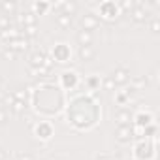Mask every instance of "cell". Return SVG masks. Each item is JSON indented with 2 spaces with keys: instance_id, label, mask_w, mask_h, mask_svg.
<instances>
[{
  "instance_id": "6da1fadb",
  "label": "cell",
  "mask_w": 160,
  "mask_h": 160,
  "mask_svg": "<svg viewBox=\"0 0 160 160\" xmlns=\"http://www.w3.org/2000/svg\"><path fill=\"white\" fill-rule=\"evenodd\" d=\"M68 122L77 130H89L100 119V106L91 94L73 96L68 104Z\"/></svg>"
},
{
  "instance_id": "7a4b0ae2",
  "label": "cell",
  "mask_w": 160,
  "mask_h": 160,
  "mask_svg": "<svg viewBox=\"0 0 160 160\" xmlns=\"http://www.w3.org/2000/svg\"><path fill=\"white\" fill-rule=\"evenodd\" d=\"M30 102L38 115L55 117L64 106V92L55 85H40L36 91H30Z\"/></svg>"
},
{
  "instance_id": "3957f363",
  "label": "cell",
  "mask_w": 160,
  "mask_h": 160,
  "mask_svg": "<svg viewBox=\"0 0 160 160\" xmlns=\"http://www.w3.org/2000/svg\"><path fill=\"white\" fill-rule=\"evenodd\" d=\"M136 160H152L154 158V141L152 139H139L134 147Z\"/></svg>"
},
{
  "instance_id": "277c9868",
  "label": "cell",
  "mask_w": 160,
  "mask_h": 160,
  "mask_svg": "<svg viewBox=\"0 0 160 160\" xmlns=\"http://www.w3.org/2000/svg\"><path fill=\"white\" fill-rule=\"evenodd\" d=\"M98 13H100L98 19H106V21L111 23V21H117V19H119L121 10H119V4L108 0V2H100V4H98Z\"/></svg>"
},
{
  "instance_id": "5b68a950",
  "label": "cell",
  "mask_w": 160,
  "mask_h": 160,
  "mask_svg": "<svg viewBox=\"0 0 160 160\" xmlns=\"http://www.w3.org/2000/svg\"><path fill=\"white\" fill-rule=\"evenodd\" d=\"M51 58L57 60V62H60V64L70 62V58H72V51H70L68 43H57V45L53 47V51H51Z\"/></svg>"
},
{
  "instance_id": "8992f818",
  "label": "cell",
  "mask_w": 160,
  "mask_h": 160,
  "mask_svg": "<svg viewBox=\"0 0 160 160\" xmlns=\"http://www.w3.org/2000/svg\"><path fill=\"white\" fill-rule=\"evenodd\" d=\"M28 45H30V40H27L25 36H17V38L10 40V42L6 43V47H8V49H12V51H13V53H17V55H21V53L28 51Z\"/></svg>"
},
{
  "instance_id": "52a82bcc",
  "label": "cell",
  "mask_w": 160,
  "mask_h": 160,
  "mask_svg": "<svg viewBox=\"0 0 160 160\" xmlns=\"http://www.w3.org/2000/svg\"><path fill=\"white\" fill-rule=\"evenodd\" d=\"M34 134H36V138L38 139H49L51 136H53V126H51V122L49 121H40L38 124H34Z\"/></svg>"
},
{
  "instance_id": "ba28073f",
  "label": "cell",
  "mask_w": 160,
  "mask_h": 160,
  "mask_svg": "<svg viewBox=\"0 0 160 160\" xmlns=\"http://www.w3.org/2000/svg\"><path fill=\"white\" fill-rule=\"evenodd\" d=\"M109 77L113 79V83H115V85H126V83L130 81V70L124 68V66H117Z\"/></svg>"
},
{
  "instance_id": "9c48e42d",
  "label": "cell",
  "mask_w": 160,
  "mask_h": 160,
  "mask_svg": "<svg viewBox=\"0 0 160 160\" xmlns=\"http://www.w3.org/2000/svg\"><path fill=\"white\" fill-rule=\"evenodd\" d=\"M115 139L119 143H130L134 139V130H132V124H126V126H117L115 130Z\"/></svg>"
},
{
  "instance_id": "30bf717a",
  "label": "cell",
  "mask_w": 160,
  "mask_h": 160,
  "mask_svg": "<svg viewBox=\"0 0 160 160\" xmlns=\"http://www.w3.org/2000/svg\"><path fill=\"white\" fill-rule=\"evenodd\" d=\"M81 27H83V30H89V32L96 30V28L100 27V19H98V15L92 13V12L85 13V15L81 17Z\"/></svg>"
},
{
  "instance_id": "8fae6325",
  "label": "cell",
  "mask_w": 160,
  "mask_h": 160,
  "mask_svg": "<svg viewBox=\"0 0 160 160\" xmlns=\"http://www.w3.org/2000/svg\"><path fill=\"white\" fill-rule=\"evenodd\" d=\"M132 121H134V126H138V128H147V126L152 124L154 117H152L151 113H143V111H139V113H136V115L132 117Z\"/></svg>"
},
{
  "instance_id": "7c38bea8",
  "label": "cell",
  "mask_w": 160,
  "mask_h": 160,
  "mask_svg": "<svg viewBox=\"0 0 160 160\" xmlns=\"http://www.w3.org/2000/svg\"><path fill=\"white\" fill-rule=\"evenodd\" d=\"M77 81H79V79H77V73L75 72H62L60 73V83H62V87L64 89H75L77 87Z\"/></svg>"
},
{
  "instance_id": "4fadbf2b",
  "label": "cell",
  "mask_w": 160,
  "mask_h": 160,
  "mask_svg": "<svg viewBox=\"0 0 160 160\" xmlns=\"http://www.w3.org/2000/svg\"><path fill=\"white\" fill-rule=\"evenodd\" d=\"M77 57H79V60H81V62H92L94 57H96V51H94L92 45H79Z\"/></svg>"
},
{
  "instance_id": "5bb4252c",
  "label": "cell",
  "mask_w": 160,
  "mask_h": 160,
  "mask_svg": "<svg viewBox=\"0 0 160 160\" xmlns=\"http://www.w3.org/2000/svg\"><path fill=\"white\" fill-rule=\"evenodd\" d=\"M132 111L130 109H124V108H121L117 113H115V121H117V124L119 126H126V124H132Z\"/></svg>"
},
{
  "instance_id": "9a60e30c",
  "label": "cell",
  "mask_w": 160,
  "mask_h": 160,
  "mask_svg": "<svg viewBox=\"0 0 160 160\" xmlns=\"http://www.w3.org/2000/svg\"><path fill=\"white\" fill-rule=\"evenodd\" d=\"M45 57H47V53H45L43 49H38V51H34V53L30 55V58H28V64H30V68H42V66H43V60H45Z\"/></svg>"
},
{
  "instance_id": "2e32d148",
  "label": "cell",
  "mask_w": 160,
  "mask_h": 160,
  "mask_svg": "<svg viewBox=\"0 0 160 160\" xmlns=\"http://www.w3.org/2000/svg\"><path fill=\"white\" fill-rule=\"evenodd\" d=\"M55 23L62 28V30H70L72 27H73V17L72 15H66V13H57V17H55Z\"/></svg>"
},
{
  "instance_id": "e0dca14e",
  "label": "cell",
  "mask_w": 160,
  "mask_h": 160,
  "mask_svg": "<svg viewBox=\"0 0 160 160\" xmlns=\"http://www.w3.org/2000/svg\"><path fill=\"white\" fill-rule=\"evenodd\" d=\"M0 13L6 17L17 15V2H0Z\"/></svg>"
},
{
  "instance_id": "ac0fdd59",
  "label": "cell",
  "mask_w": 160,
  "mask_h": 160,
  "mask_svg": "<svg viewBox=\"0 0 160 160\" xmlns=\"http://www.w3.org/2000/svg\"><path fill=\"white\" fill-rule=\"evenodd\" d=\"M75 40H77V43L79 45H92V32H89V30H77V34H75Z\"/></svg>"
},
{
  "instance_id": "d6986e66",
  "label": "cell",
  "mask_w": 160,
  "mask_h": 160,
  "mask_svg": "<svg viewBox=\"0 0 160 160\" xmlns=\"http://www.w3.org/2000/svg\"><path fill=\"white\" fill-rule=\"evenodd\" d=\"M17 36H21V32H19V28L17 27H12V28H6V30H0V42H10V40H13V38H17Z\"/></svg>"
},
{
  "instance_id": "ffe728a7",
  "label": "cell",
  "mask_w": 160,
  "mask_h": 160,
  "mask_svg": "<svg viewBox=\"0 0 160 160\" xmlns=\"http://www.w3.org/2000/svg\"><path fill=\"white\" fill-rule=\"evenodd\" d=\"M147 85H149V79H147V77H136V79H132L130 89H132L134 92H141V91H145Z\"/></svg>"
},
{
  "instance_id": "44dd1931",
  "label": "cell",
  "mask_w": 160,
  "mask_h": 160,
  "mask_svg": "<svg viewBox=\"0 0 160 160\" xmlns=\"http://www.w3.org/2000/svg\"><path fill=\"white\" fill-rule=\"evenodd\" d=\"M57 6H58L60 13H66V15H72V17H73V13L77 12V4H75V2H58Z\"/></svg>"
},
{
  "instance_id": "7402d4cb",
  "label": "cell",
  "mask_w": 160,
  "mask_h": 160,
  "mask_svg": "<svg viewBox=\"0 0 160 160\" xmlns=\"http://www.w3.org/2000/svg\"><path fill=\"white\" fill-rule=\"evenodd\" d=\"M10 109H12L15 115H25V113H27V109H28V102H21V100H15V102L10 106Z\"/></svg>"
},
{
  "instance_id": "603a6c76",
  "label": "cell",
  "mask_w": 160,
  "mask_h": 160,
  "mask_svg": "<svg viewBox=\"0 0 160 160\" xmlns=\"http://www.w3.org/2000/svg\"><path fill=\"white\" fill-rule=\"evenodd\" d=\"M49 8H51L49 2H34V4H32V13L38 17V15H43Z\"/></svg>"
},
{
  "instance_id": "cb8c5ba5",
  "label": "cell",
  "mask_w": 160,
  "mask_h": 160,
  "mask_svg": "<svg viewBox=\"0 0 160 160\" xmlns=\"http://www.w3.org/2000/svg\"><path fill=\"white\" fill-rule=\"evenodd\" d=\"M21 36H25L27 40H32L38 36V25H28V27H23L21 28Z\"/></svg>"
},
{
  "instance_id": "d4e9b609",
  "label": "cell",
  "mask_w": 160,
  "mask_h": 160,
  "mask_svg": "<svg viewBox=\"0 0 160 160\" xmlns=\"http://www.w3.org/2000/svg\"><path fill=\"white\" fill-rule=\"evenodd\" d=\"M12 94H13L15 100H21V102H28V98H30V91H28V89H23V87L15 89Z\"/></svg>"
},
{
  "instance_id": "484cf974",
  "label": "cell",
  "mask_w": 160,
  "mask_h": 160,
  "mask_svg": "<svg viewBox=\"0 0 160 160\" xmlns=\"http://www.w3.org/2000/svg\"><path fill=\"white\" fill-rule=\"evenodd\" d=\"M12 27H15L13 25V19L0 13V30H6V28H12Z\"/></svg>"
},
{
  "instance_id": "4316f807",
  "label": "cell",
  "mask_w": 160,
  "mask_h": 160,
  "mask_svg": "<svg viewBox=\"0 0 160 160\" xmlns=\"http://www.w3.org/2000/svg\"><path fill=\"white\" fill-rule=\"evenodd\" d=\"M136 8V2H132V0H124V2H121L119 4V10L122 12V10H126V12H132Z\"/></svg>"
},
{
  "instance_id": "83f0119b",
  "label": "cell",
  "mask_w": 160,
  "mask_h": 160,
  "mask_svg": "<svg viewBox=\"0 0 160 160\" xmlns=\"http://www.w3.org/2000/svg\"><path fill=\"white\" fill-rule=\"evenodd\" d=\"M2 57H4L6 60H15V58H17L19 55H17V53H13L12 49H8V47H4V49H2Z\"/></svg>"
},
{
  "instance_id": "f1b7e54d",
  "label": "cell",
  "mask_w": 160,
  "mask_h": 160,
  "mask_svg": "<svg viewBox=\"0 0 160 160\" xmlns=\"http://www.w3.org/2000/svg\"><path fill=\"white\" fill-rule=\"evenodd\" d=\"M98 85H100V81H98V77H96V75H91V77L87 79V87H89L91 91H94Z\"/></svg>"
},
{
  "instance_id": "f546056e",
  "label": "cell",
  "mask_w": 160,
  "mask_h": 160,
  "mask_svg": "<svg viewBox=\"0 0 160 160\" xmlns=\"http://www.w3.org/2000/svg\"><path fill=\"white\" fill-rule=\"evenodd\" d=\"M102 85H104V89H106V91H115V87H117V85L113 83V79H111L109 75H108V77L104 79V81H102Z\"/></svg>"
},
{
  "instance_id": "4dcf8cb0",
  "label": "cell",
  "mask_w": 160,
  "mask_h": 160,
  "mask_svg": "<svg viewBox=\"0 0 160 160\" xmlns=\"http://www.w3.org/2000/svg\"><path fill=\"white\" fill-rule=\"evenodd\" d=\"M13 102H15V98H13V94H12V92L4 94V98H2V104H4V108H10Z\"/></svg>"
},
{
  "instance_id": "1f68e13d",
  "label": "cell",
  "mask_w": 160,
  "mask_h": 160,
  "mask_svg": "<svg viewBox=\"0 0 160 160\" xmlns=\"http://www.w3.org/2000/svg\"><path fill=\"white\" fill-rule=\"evenodd\" d=\"M154 134H156V126H154V124L143 128V136H145V138H154Z\"/></svg>"
},
{
  "instance_id": "d6a6232c",
  "label": "cell",
  "mask_w": 160,
  "mask_h": 160,
  "mask_svg": "<svg viewBox=\"0 0 160 160\" xmlns=\"http://www.w3.org/2000/svg\"><path fill=\"white\" fill-rule=\"evenodd\" d=\"M8 122V109L4 106H0V124H6Z\"/></svg>"
},
{
  "instance_id": "836d02e7",
  "label": "cell",
  "mask_w": 160,
  "mask_h": 160,
  "mask_svg": "<svg viewBox=\"0 0 160 160\" xmlns=\"http://www.w3.org/2000/svg\"><path fill=\"white\" fill-rule=\"evenodd\" d=\"M151 30H152L154 34L160 32V19H158V17H154V19L151 21Z\"/></svg>"
},
{
  "instance_id": "e575fe53",
  "label": "cell",
  "mask_w": 160,
  "mask_h": 160,
  "mask_svg": "<svg viewBox=\"0 0 160 160\" xmlns=\"http://www.w3.org/2000/svg\"><path fill=\"white\" fill-rule=\"evenodd\" d=\"M117 102L122 106V104H126V102H128V96H126L124 92H119V94H117Z\"/></svg>"
},
{
  "instance_id": "d590c367",
  "label": "cell",
  "mask_w": 160,
  "mask_h": 160,
  "mask_svg": "<svg viewBox=\"0 0 160 160\" xmlns=\"http://www.w3.org/2000/svg\"><path fill=\"white\" fill-rule=\"evenodd\" d=\"M17 160H34V156L28 152H21V154H17Z\"/></svg>"
},
{
  "instance_id": "8d00e7d4",
  "label": "cell",
  "mask_w": 160,
  "mask_h": 160,
  "mask_svg": "<svg viewBox=\"0 0 160 160\" xmlns=\"http://www.w3.org/2000/svg\"><path fill=\"white\" fill-rule=\"evenodd\" d=\"M6 158H8V152H6L2 147H0V160H6Z\"/></svg>"
},
{
  "instance_id": "74e56055",
  "label": "cell",
  "mask_w": 160,
  "mask_h": 160,
  "mask_svg": "<svg viewBox=\"0 0 160 160\" xmlns=\"http://www.w3.org/2000/svg\"><path fill=\"white\" fill-rule=\"evenodd\" d=\"M96 160H113V158L108 156V154H100V156H96Z\"/></svg>"
},
{
  "instance_id": "f35d334b",
  "label": "cell",
  "mask_w": 160,
  "mask_h": 160,
  "mask_svg": "<svg viewBox=\"0 0 160 160\" xmlns=\"http://www.w3.org/2000/svg\"><path fill=\"white\" fill-rule=\"evenodd\" d=\"M2 83H4V79H2V77H0V87H2Z\"/></svg>"
}]
</instances>
